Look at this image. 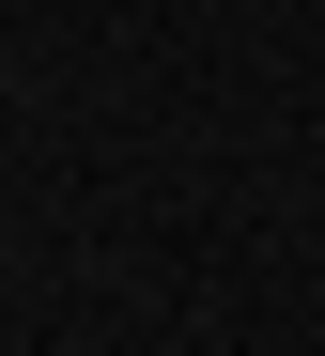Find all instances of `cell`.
Wrapping results in <instances>:
<instances>
[]
</instances>
